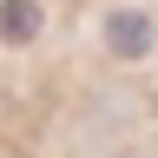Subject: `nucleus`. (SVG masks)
Returning <instances> with one entry per match:
<instances>
[{
	"label": "nucleus",
	"mask_w": 158,
	"mask_h": 158,
	"mask_svg": "<svg viewBox=\"0 0 158 158\" xmlns=\"http://www.w3.org/2000/svg\"><path fill=\"white\" fill-rule=\"evenodd\" d=\"M152 13H138V7H118V13H106V53L112 59H145L152 53Z\"/></svg>",
	"instance_id": "nucleus-1"
},
{
	"label": "nucleus",
	"mask_w": 158,
	"mask_h": 158,
	"mask_svg": "<svg viewBox=\"0 0 158 158\" xmlns=\"http://www.w3.org/2000/svg\"><path fill=\"white\" fill-rule=\"evenodd\" d=\"M40 27H46L40 0H0V46H33Z\"/></svg>",
	"instance_id": "nucleus-2"
}]
</instances>
